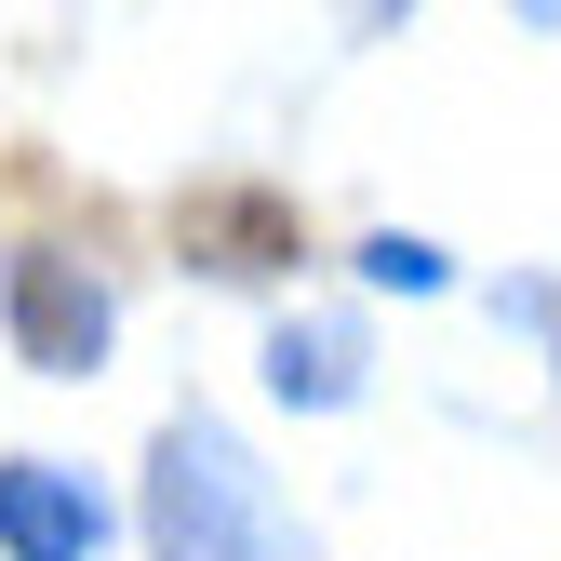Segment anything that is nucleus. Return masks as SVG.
Here are the masks:
<instances>
[{"instance_id":"1","label":"nucleus","mask_w":561,"mask_h":561,"mask_svg":"<svg viewBox=\"0 0 561 561\" xmlns=\"http://www.w3.org/2000/svg\"><path fill=\"white\" fill-rule=\"evenodd\" d=\"M148 548L161 561H321L308 522H280L267 468L215 428V414H174L148 455Z\"/></svg>"},{"instance_id":"2","label":"nucleus","mask_w":561,"mask_h":561,"mask_svg":"<svg viewBox=\"0 0 561 561\" xmlns=\"http://www.w3.org/2000/svg\"><path fill=\"white\" fill-rule=\"evenodd\" d=\"M0 321H14V362L27 375H94L107 334H121L107 280L81 254H14V267H0Z\"/></svg>"},{"instance_id":"3","label":"nucleus","mask_w":561,"mask_h":561,"mask_svg":"<svg viewBox=\"0 0 561 561\" xmlns=\"http://www.w3.org/2000/svg\"><path fill=\"white\" fill-rule=\"evenodd\" d=\"M0 548L14 561H94L107 548V495L81 468H54V455H14L0 468Z\"/></svg>"},{"instance_id":"4","label":"nucleus","mask_w":561,"mask_h":561,"mask_svg":"<svg viewBox=\"0 0 561 561\" xmlns=\"http://www.w3.org/2000/svg\"><path fill=\"white\" fill-rule=\"evenodd\" d=\"M187 254L215 267V280H267V267H295L308 254V228H295V201L280 187H187Z\"/></svg>"},{"instance_id":"5","label":"nucleus","mask_w":561,"mask_h":561,"mask_svg":"<svg viewBox=\"0 0 561 561\" xmlns=\"http://www.w3.org/2000/svg\"><path fill=\"white\" fill-rule=\"evenodd\" d=\"M267 388L308 401V414L362 401V321H280V334H267Z\"/></svg>"},{"instance_id":"6","label":"nucleus","mask_w":561,"mask_h":561,"mask_svg":"<svg viewBox=\"0 0 561 561\" xmlns=\"http://www.w3.org/2000/svg\"><path fill=\"white\" fill-rule=\"evenodd\" d=\"M362 267L388 280V295H442V254H428V241H401V228H388V241H362Z\"/></svg>"},{"instance_id":"7","label":"nucleus","mask_w":561,"mask_h":561,"mask_svg":"<svg viewBox=\"0 0 561 561\" xmlns=\"http://www.w3.org/2000/svg\"><path fill=\"white\" fill-rule=\"evenodd\" d=\"M388 14H401V0H347V27H362V41H375V27H388Z\"/></svg>"},{"instance_id":"8","label":"nucleus","mask_w":561,"mask_h":561,"mask_svg":"<svg viewBox=\"0 0 561 561\" xmlns=\"http://www.w3.org/2000/svg\"><path fill=\"white\" fill-rule=\"evenodd\" d=\"M522 14H535V27H561V0H522Z\"/></svg>"},{"instance_id":"9","label":"nucleus","mask_w":561,"mask_h":561,"mask_svg":"<svg viewBox=\"0 0 561 561\" xmlns=\"http://www.w3.org/2000/svg\"><path fill=\"white\" fill-rule=\"evenodd\" d=\"M548 321H561V295H548Z\"/></svg>"}]
</instances>
